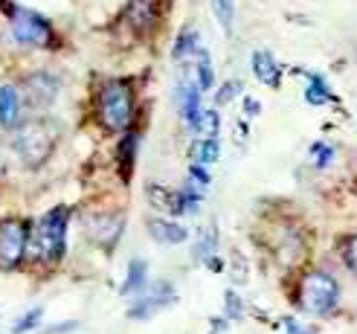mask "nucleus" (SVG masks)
<instances>
[{
  "label": "nucleus",
  "mask_w": 357,
  "mask_h": 334,
  "mask_svg": "<svg viewBox=\"0 0 357 334\" xmlns=\"http://www.w3.org/2000/svg\"><path fill=\"white\" fill-rule=\"evenodd\" d=\"M172 303H174V291H172V285L160 282L149 296H139V303L128 308V317H131V320H146V317H151L157 308H166V305H172Z\"/></svg>",
  "instance_id": "6e6552de"
},
{
  "label": "nucleus",
  "mask_w": 357,
  "mask_h": 334,
  "mask_svg": "<svg viewBox=\"0 0 357 334\" xmlns=\"http://www.w3.org/2000/svg\"><path fill=\"white\" fill-rule=\"evenodd\" d=\"M331 96H328V87H308V91H305V102L308 105H326Z\"/></svg>",
  "instance_id": "a878e982"
},
{
  "label": "nucleus",
  "mask_w": 357,
  "mask_h": 334,
  "mask_svg": "<svg viewBox=\"0 0 357 334\" xmlns=\"http://www.w3.org/2000/svg\"><path fill=\"white\" fill-rule=\"evenodd\" d=\"M201 91H198V82H183L181 84V114L189 126L195 128V122L201 116Z\"/></svg>",
  "instance_id": "9b49d317"
},
{
  "label": "nucleus",
  "mask_w": 357,
  "mask_h": 334,
  "mask_svg": "<svg viewBox=\"0 0 357 334\" xmlns=\"http://www.w3.org/2000/svg\"><path fill=\"white\" fill-rule=\"evenodd\" d=\"M311 154H314V163L323 169V166H328L331 163V157H334V149L328 146V143H314L311 146Z\"/></svg>",
  "instance_id": "5701e85b"
},
{
  "label": "nucleus",
  "mask_w": 357,
  "mask_h": 334,
  "mask_svg": "<svg viewBox=\"0 0 357 334\" xmlns=\"http://www.w3.org/2000/svg\"><path fill=\"white\" fill-rule=\"evenodd\" d=\"M67 218L70 209L67 206H56L38 221L35 233L29 236V253L41 261H59L67 250Z\"/></svg>",
  "instance_id": "f257e3e1"
},
{
  "label": "nucleus",
  "mask_w": 357,
  "mask_h": 334,
  "mask_svg": "<svg viewBox=\"0 0 357 334\" xmlns=\"http://www.w3.org/2000/svg\"><path fill=\"white\" fill-rule=\"evenodd\" d=\"M215 15H218V24L224 26V32H229V29H233L236 0H215Z\"/></svg>",
  "instance_id": "6ab92c4d"
},
{
  "label": "nucleus",
  "mask_w": 357,
  "mask_h": 334,
  "mask_svg": "<svg viewBox=\"0 0 357 334\" xmlns=\"http://www.w3.org/2000/svg\"><path fill=\"white\" fill-rule=\"evenodd\" d=\"M337 300H340V285L337 279L326 271H311L299 279V288H296V305L305 311V314H331Z\"/></svg>",
  "instance_id": "7ed1b4c3"
},
{
  "label": "nucleus",
  "mask_w": 357,
  "mask_h": 334,
  "mask_svg": "<svg viewBox=\"0 0 357 334\" xmlns=\"http://www.w3.org/2000/svg\"><path fill=\"white\" fill-rule=\"evenodd\" d=\"M241 93V82H224L221 84V91H218V105H227V102H233L236 96Z\"/></svg>",
  "instance_id": "b1692460"
},
{
  "label": "nucleus",
  "mask_w": 357,
  "mask_h": 334,
  "mask_svg": "<svg viewBox=\"0 0 357 334\" xmlns=\"http://www.w3.org/2000/svg\"><path fill=\"white\" fill-rule=\"evenodd\" d=\"M17 116H21V96H17L15 87L3 84L0 87V126L3 128H12Z\"/></svg>",
  "instance_id": "ddd939ff"
},
{
  "label": "nucleus",
  "mask_w": 357,
  "mask_h": 334,
  "mask_svg": "<svg viewBox=\"0 0 357 334\" xmlns=\"http://www.w3.org/2000/svg\"><path fill=\"white\" fill-rule=\"evenodd\" d=\"M87 233H91L99 244H105V248H111L122 233V218L119 215H96V218L87 221Z\"/></svg>",
  "instance_id": "1a4fd4ad"
},
{
  "label": "nucleus",
  "mask_w": 357,
  "mask_h": 334,
  "mask_svg": "<svg viewBox=\"0 0 357 334\" xmlns=\"http://www.w3.org/2000/svg\"><path fill=\"white\" fill-rule=\"evenodd\" d=\"M189 174H192V178H195V181H198L201 186H209V172H206L204 166H195V163H192V169H189Z\"/></svg>",
  "instance_id": "cd10ccee"
},
{
  "label": "nucleus",
  "mask_w": 357,
  "mask_h": 334,
  "mask_svg": "<svg viewBox=\"0 0 357 334\" xmlns=\"http://www.w3.org/2000/svg\"><path fill=\"white\" fill-rule=\"evenodd\" d=\"M59 96V82L47 73H35L24 82V102L32 111H47Z\"/></svg>",
  "instance_id": "0eeeda50"
},
{
  "label": "nucleus",
  "mask_w": 357,
  "mask_h": 334,
  "mask_svg": "<svg viewBox=\"0 0 357 334\" xmlns=\"http://www.w3.org/2000/svg\"><path fill=\"white\" fill-rule=\"evenodd\" d=\"M244 114H247V116H259V114H261V102L253 99V96H247V99H244Z\"/></svg>",
  "instance_id": "c85d7f7f"
},
{
  "label": "nucleus",
  "mask_w": 357,
  "mask_h": 334,
  "mask_svg": "<svg viewBox=\"0 0 357 334\" xmlns=\"http://www.w3.org/2000/svg\"><path fill=\"white\" fill-rule=\"evenodd\" d=\"M12 35L26 47H50L52 26L29 9H12Z\"/></svg>",
  "instance_id": "423d86ee"
},
{
  "label": "nucleus",
  "mask_w": 357,
  "mask_h": 334,
  "mask_svg": "<svg viewBox=\"0 0 357 334\" xmlns=\"http://www.w3.org/2000/svg\"><path fill=\"white\" fill-rule=\"evenodd\" d=\"M134 146H137V134H128V137H125V143L119 146V157L125 163V174L131 172V163H134Z\"/></svg>",
  "instance_id": "4be33fe9"
},
{
  "label": "nucleus",
  "mask_w": 357,
  "mask_h": 334,
  "mask_svg": "<svg viewBox=\"0 0 357 334\" xmlns=\"http://www.w3.org/2000/svg\"><path fill=\"white\" fill-rule=\"evenodd\" d=\"M343 259H346V265L351 273H357V233L346 241V250H343Z\"/></svg>",
  "instance_id": "393cba45"
},
{
  "label": "nucleus",
  "mask_w": 357,
  "mask_h": 334,
  "mask_svg": "<svg viewBox=\"0 0 357 334\" xmlns=\"http://www.w3.org/2000/svg\"><path fill=\"white\" fill-rule=\"evenodd\" d=\"M41 317H44V308H32V311H26L24 317L15 323V328H12V331H15V334H26V331H32L35 326L41 323Z\"/></svg>",
  "instance_id": "aec40b11"
},
{
  "label": "nucleus",
  "mask_w": 357,
  "mask_h": 334,
  "mask_svg": "<svg viewBox=\"0 0 357 334\" xmlns=\"http://www.w3.org/2000/svg\"><path fill=\"white\" fill-rule=\"evenodd\" d=\"M26 248H29L26 221H17V218L0 221V271H15L24 261Z\"/></svg>",
  "instance_id": "39448f33"
},
{
  "label": "nucleus",
  "mask_w": 357,
  "mask_h": 334,
  "mask_svg": "<svg viewBox=\"0 0 357 334\" xmlns=\"http://www.w3.org/2000/svg\"><path fill=\"white\" fill-rule=\"evenodd\" d=\"M189 157L195 160V166H209L215 163L221 157V149H218V139H195V143L189 146Z\"/></svg>",
  "instance_id": "2eb2a0df"
},
{
  "label": "nucleus",
  "mask_w": 357,
  "mask_h": 334,
  "mask_svg": "<svg viewBox=\"0 0 357 334\" xmlns=\"http://www.w3.org/2000/svg\"><path fill=\"white\" fill-rule=\"evenodd\" d=\"M198 91H212V84H215V76H212V61H209V52L206 50H198Z\"/></svg>",
  "instance_id": "dca6fc26"
},
{
  "label": "nucleus",
  "mask_w": 357,
  "mask_h": 334,
  "mask_svg": "<svg viewBox=\"0 0 357 334\" xmlns=\"http://www.w3.org/2000/svg\"><path fill=\"white\" fill-rule=\"evenodd\" d=\"M224 314H227V320H241V314H244L241 300H238L233 291H227V294H224Z\"/></svg>",
  "instance_id": "412c9836"
},
{
  "label": "nucleus",
  "mask_w": 357,
  "mask_h": 334,
  "mask_svg": "<svg viewBox=\"0 0 357 334\" xmlns=\"http://www.w3.org/2000/svg\"><path fill=\"white\" fill-rule=\"evenodd\" d=\"M218 126H221L218 111H201L198 122H195V131H201L204 139H215L218 137Z\"/></svg>",
  "instance_id": "f3484780"
},
{
  "label": "nucleus",
  "mask_w": 357,
  "mask_h": 334,
  "mask_svg": "<svg viewBox=\"0 0 357 334\" xmlns=\"http://www.w3.org/2000/svg\"><path fill=\"white\" fill-rule=\"evenodd\" d=\"M201 44H198V32H183L181 38H177L174 44V59H186L192 56V52H198Z\"/></svg>",
  "instance_id": "a211bd4d"
},
{
  "label": "nucleus",
  "mask_w": 357,
  "mask_h": 334,
  "mask_svg": "<svg viewBox=\"0 0 357 334\" xmlns=\"http://www.w3.org/2000/svg\"><path fill=\"white\" fill-rule=\"evenodd\" d=\"M253 73H256V79L264 82L267 87H279V82H282V76H279V64H276V59H273L267 50L253 52Z\"/></svg>",
  "instance_id": "9d476101"
},
{
  "label": "nucleus",
  "mask_w": 357,
  "mask_h": 334,
  "mask_svg": "<svg viewBox=\"0 0 357 334\" xmlns=\"http://www.w3.org/2000/svg\"><path fill=\"white\" fill-rule=\"evenodd\" d=\"M149 285V265L142 259H134L128 265V279H125L122 285V294L125 296H134V294H142Z\"/></svg>",
  "instance_id": "4468645a"
},
{
  "label": "nucleus",
  "mask_w": 357,
  "mask_h": 334,
  "mask_svg": "<svg viewBox=\"0 0 357 334\" xmlns=\"http://www.w3.org/2000/svg\"><path fill=\"white\" fill-rule=\"evenodd\" d=\"M99 119L108 131H125L134 119V93L125 82H108L99 93Z\"/></svg>",
  "instance_id": "20e7f679"
},
{
  "label": "nucleus",
  "mask_w": 357,
  "mask_h": 334,
  "mask_svg": "<svg viewBox=\"0 0 357 334\" xmlns=\"http://www.w3.org/2000/svg\"><path fill=\"white\" fill-rule=\"evenodd\" d=\"M284 328H288V334H317V326H305L296 320H284Z\"/></svg>",
  "instance_id": "bb28decb"
},
{
  "label": "nucleus",
  "mask_w": 357,
  "mask_h": 334,
  "mask_svg": "<svg viewBox=\"0 0 357 334\" xmlns=\"http://www.w3.org/2000/svg\"><path fill=\"white\" fill-rule=\"evenodd\" d=\"M149 233L157 238V241H163V244H183L189 238V230L181 224H174V221H149Z\"/></svg>",
  "instance_id": "f8f14e48"
},
{
  "label": "nucleus",
  "mask_w": 357,
  "mask_h": 334,
  "mask_svg": "<svg viewBox=\"0 0 357 334\" xmlns=\"http://www.w3.org/2000/svg\"><path fill=\"white\" fill-rule=\"evenodd\" d=\"M56 139H59V134L50 119H29L15 128L12 149L17 151V157H21L26 166H41L52 154V149H56Z\"/></svg>",
  "instance_id": "f03ea898"
}]
</instances>
